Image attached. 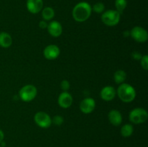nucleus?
Listing matches in <instances>:
<instances>
[{
	"label": "nucleus",
	"mask_w": 148,
	"mask_h": 147,
	"mask_svg": "<svg viewBox=\"0 0 148 147\" xmlns=\"http://www.w3.org/2000/svg\"><path fill=\"white\" fill-rule=\"evenodd\" d=\"M140 63L143 67V69L147 71L148 69V56L147 55H145V56H142L141 59H140Z\"/></svg>",
	"instance_id": "4be33fe9"
},
{
	"label": "nucleus",
	"mask_w": 148,
	"mask_h": 147,
	"mask_svg": "<svg viewBox=\"0 0 148 147\" xmlns=\"http://www.w3.org/2000/svg\"><path fill=\"white\" fill-rule=\"evenodd\" d=\"M54 15L55 12L51 7H47L42 10V17L45 21H49V20H52Z\"/></svg>",
	"instance_id": "dca6fc26"
},
{
	"label": "nucleus",
	"mask_w": 148,
	"mask_h": 147,
	"mask_svg": "<svg viewBox=\"0 0 148 147\" xmlns=\"http://www.w3.org/2000/svg\"><path fill=\"white\" fill-rule=\"evenodd\" d=\"M0 144H1V146H0L1 147H4V146H5V145H6L5 143L3 142V141H1V142L0 143Z\"/></svg>",
	"instance_id": "bb28decb"
},
{
	"label": "nucleus",
	"mask_w": 148,
	"mask_h": 147,
	"mask_svg": "<svg viewBox=\"0 0 148 147\" xmlns=\"http://www.w3.org/2000/svg\"><path fill=\"white\" fill-rule=\"evenodd\" d=\"M108 118L111 125L114 126H119L122 122V115L117 110H111L108 115Z\"/></svg>",
	"instance_id": "4468645a"
},
{
	"label": "nucleus",
	"mask_w": 148,
	"mask_h": 147,
	"mask_svg": "<svg viewBox=\"0 0 148 147\" xmlns=\"http://www.w3.org/2000/svg\"><path fill=\"white\" fill-rule=\"evenodd\" d=\"M27 9L32 14H37L43 10V0H27Z\"/></svg>",
	"instance_id": "ddd939ff"
},
{
	"label": "nucleus",
	"mask_w": 148,
	"mask_h": 147,
	"mask_svg": "<svg viewBox=\"0 0 148 147\" xmlns=\"http://www.w3.org/2000/svg\"><path fill=\"white\" fill-rule=\"evenodd\" d=\"M134 132V128L131 124H125L121 128V134L123 137L128 138L131 136Z\"/></svg>",
	"instance_id": "a211bd4d"
},
{
	"label": "nucleus",
	"mask_w": 148,
	"mask_h": 147,
	"mask_svg": "<svg viewBox=\"0 0 148 147\" xmlns=\"http://www.w3.org/2000/svg\"><path fill=\"white\" fill-rule=\"evenodd\" d=\"M127 6V0H116L115 1V7L116 9V11L119 12L120 14L124 12L126 7Z\"/></svg>",
	"instance_id": "6ab92c4d"
},
{
	"label": "nucleus",
	"mask_w": 148,
	"mask_h": 147,
	"mask_svg": "<svg viewBox=\"0 0 148 147\" xmlns=\"http://www.w3.org/2000/svg\"><path fill=\"white\" fill-rule=\"evenodd\" d=\"M37 88L33 84H27L20 89L19 91V97L23 101L26 102L33 100L37 96Z\"/></svg>",
	"instance_id": "20e7f679"
},
{
	"label": "nucleus",
	"mask_w": 148,
	"mask_h": 147,
	"mask_svg": "<svg viewBox=\"0 0 148 147\" xmlns=\"http://www.w3.org/2000/svg\"><path fill=\"white\" fill-rule=\"evenodd\" d=\"M148 114L146 110L142 108L133 109L129 115V119L132 123L141 124L147 120Z\"/></svg>",
	"instance_id": "39448f33"
},
{
	"label": "nucleus",
	"mask_w": 148,
	"mask_h": 147,
	"mask_svg": "<svg viewBox=\"0 0 148 147\" xmlns=\"http://www.w3.org/2000/svg\"><path fill=\"white\" fill-rule=\"evenodd\" d=\"M104 10H105V5H104L102 2L96 3V4H94L93 7H92V11L95 12L96 13H98V14L103 12Z\"/></svg>",
	"instance_id": "aec40b11"
},
{
	"label": "nucleus",
	"mask_w": 148,
	"mask_h": 147,
	"mask_svg": "<svg viewBox=\"0 0 148 147\" xmlns=\"http://www.w3.org/2000/svg\"><path fill=\"white\" fill-rule=\"evenodd\" d=\"M4 132H3V131H1V129H0V143H1V141H3V140H4Z\"/></svg>",
	"instance_id": "a878e982"
},
{
	"label": "nucleus",
	"mask_w": 148,
	"mask_h": 147,
	"mask_svg": "<svg viewBox=\"0 0 148 147\" xmlns=\"http://www.w3.org/2000/svg\"><path fill=\"white\" fill-rule=\"evenodd\" d=\"M116 95V90L112 86H106L101 89L100 96L104 101H111L115 98Z\"/></svg>",
	"instance_id": "f8f14e48"
},
{
	"label": "nucleus",
	"mask_w": 148,
	"mask_h": 147,
	"mask_svg": "<svg viewBox=\"0 0 148 147\" xmlns=\"http://www.w3.org/2000/svg\"><path fill=\"white\" fill-rule=\"evenodd\" d=\"M121 19V14L116 10H109L104 12L101 16V20L107 26L113 27L119 24Z\"/></svg>",
	"instance_id": "7ed1b4c3"
},
{
	"label": "nucleus",
	"mask_w": 148,
	"mask_h": 147,
	"mask_svg": "<svg viewBox=\"0 0 148 147\" xmlns=\"http://www.w3.org/2000/svg\"><path fill=\"white\" fill-rule=\"evenodd\" d=\"M70 88V84L67 80H63L61 82V89L64 91V92H67Z\"/></svg>",
	"instance_id": "5701e85b"
},
{
	"label": "nucleus",
	"mask_w": 148,
	"mask_h": 147,
	"mask_svg": "<svg viewBox=\"0 0 148 147\" xmlns=\"http://www.w3.org/2000/svg\"><path fill=\"white\" fill-rule=\"evenodd\" d=\"M0 147H1V146H0Z\"/></svg>",
	"instance_id": "cd10ccee"
},
{
	"label": "nucleus",
	"mask_w": 148,
	"mask_h": 147,
	"mask_svg": "<svg viewBox=\"0 0 148 147\" xmlns=\"http://www.w3.org/2000/svg\"><path fill=\"white\" fill-rule=\"evenodd\" d=\"M132 56L133 59H135V60H140L143 56H142L141 53H139V52L134 51L132 53Z\"/></svg>",
	"instance_id": "b1692460"
},
{
	"label": "nucleus",
	"mask_w": 148,
	"mask_h": 147,
	"mask_svg": "<svg viewBox=\"0 0 148 147\" xmlns=\"http://www.w3.org/2000/svg\"><path fill=\"white\" fill-rule=\"evenodd\" d=\"M12 43V38L9 33L6 32L0 33V46L4 48H7L11 46Z\"/></svg>",
	"instance_id": "2eb2a0df"
},
{
	"label": "nucleus",
	"mask_w": 148,
	"mask_h": 147,
	"mask_svg": "<svg viewBox=\"0 0 148 147\" xmlns=\"http://www.w3.org/2000/svg\"><path fill=\"white\" fill-rule=\"evenodd\" d=\"M130 35L138 43H145L148 39L147 30L140 26H135L130 31Z\"/></svg>",
	"instance_id": "0eeeda50"
},
{
	"label": "nucleus",
	"mask_w": 148,
	"mask_h": 147,
	"mask_svg": "<svg viewBox=\"0 0 148 147\" xmlns=\"http://www.w3.org/2000/svg\"><path fill=\"white\" fill-rule=\"evenodd\" d=\"M34 120L36 125L42 128H48L51 125V118L45 112H38L35 114Z\"/></svg>",
	"instance_id": "423d86ee"
},
{
	"label": "nucleus",
	"mask_w": 148,
	"mask_h": 147,
	"mask_svg": "<svg viewBox=\"0 0 148 147\" xmlns=\"http://www.w3.org/2000/svg\"><path fill=\"white\" fill-rule=\"evenodd\" d=\"M46 29H47L49 34L54 37H59L63 32V28H62L61 23L59 22L56 21V20L48 23V27Z\"/></svg>",
	"instance_id": "9b49d317"
},
{
	"label": "nucleus",
	"mask_w": 148,
	"mask_h": 147,
	"mask_svg": "<svg viewBox=\"0 0 148 147\" xmlns=\"http://www.w3.org/2000/svg\"><path fill=\"white\" fill-rule=\"evenodd\" d=\"M95 101L91 97H87L82 99L79 105V109L85 114H90L95 110Z\"/></svg>",
	"instance_id": "1a4fd4ad"
},
{
	"label": "nucleus",
	"mask_w": 148,
	"mask_h": 147,
	"mask_svg": "<svg viewBox=\"0 0 148 147\" xmlns=\"http://www.w3.org/2000/svg\"><path fill=\"white\" fill-rule=\"evenodd\" d=\"M116 95L122 102L129 103L134 100L137 93L135 89L132 85L127 83H122L117 89Z\"/></svg>",
	"instance_id": "f03ea898"
},
{
	"label": "nucleus",
	"mask_w": 148,
	"mask_h": 147,
	"mask_svg": "<svg viewBox=\"0 0 148 147\" xmlns=\"http://www.w3.org/2000/svg\"><path fill=\"white\" fill-rule=\"evenodd\" d=\"M38 25L41 29H46L48 27V23L46 22V21H45V20H41V21H40V22H39Z\"/></svg>",
	"instance_id": "393cba45"
},
{
	"label": "nucleus",
	"mask_w": 148,
	"mask_h": 147,
	"mask_svg": "<svg viewBox=\"0 0 148 147\" xmlns=\"http://www.w3.org/2000/svg\"><path fill=\"white\" fill-rule=\"evenodd\" d=\"M92 13V7L85 1H82L75 6L72 10V17L74 20L79 22H85L89 19Z\"/></svg>",
	"instance_id": "f257e3e1"
},
{
	"label": "nucleus",
	"mask_w": 148,
	"mask_h": 147,
	"mask_svg": "<svg viewBox=\"0 0 148 147\" xmlns=\"http://www.w3.org/2000/svg\"><path fill=\"white\" fill-rule=\"evenodd\" d=\"M51 122L54 125L59 126V125H62L64 122V118L61 115H55L53 118L51 119Z\"/></svg>",
	"instance_id": "412c9836"
},
{
	"label": "nucleus",
	"mask_w": 148,
	"mask_h": 147,
	"mask_svg": "<svg viewBox=\"0 0 148 147\" xmlns=\"http://www.w3.org/2000/svg\"><path fill=\"white\" fill-rule=\"evenodd\" d=\"M58 103L61 108L66 109L72 106L73 103V97L68 92H63L59 95L58 98Z\"/></svg>",
	"instance_id": "9d476101"
},
{
	"label": "nucleus",
	"mask_w": 148,
	"mask_h": 147,
	"mask_svg": "<svg viewBox=\"0 0 148 147\" xmlns=\"http://www.w3.org/2000/svg\"><path fill=\"white\" fill-rule=\"evenodd\" d=\"M127 79V74L123 70H118L114 73V79L115 82L118 84L124 83V81Z\"/></svg>",
	"instance_id": "f3484780"
},
{
	"label": "nucleus",
	"mask_w": 148,
	"mask_h": 147,
	"mask_svg": "<svg viewBox=\"0 0 148 147\" xmlns=\"http://www.w3.org/2000/svg\"><path fill=\"white\" fill-rule=\"evenodd\" d=\"M60 55V49L56 45H49L43 50V56L48 60H54Z\"/></svg>",
	"instance_id": "6e6552de"
}]
</instances>
